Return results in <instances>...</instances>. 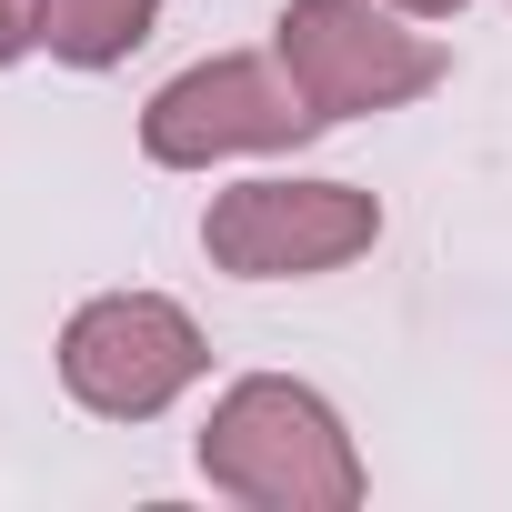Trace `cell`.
I'll use <instances>...</instances> for the list:
<instances>
[{"label": "cell", "instance_id": "1", "mask_svg": "<svg viewBox=\"0 0 512 512\" xmlns=\"http://www.w3.org/2000/svg\"><path fill=\"white\" fill-rule=\"evenodd\" d=\"M201 482L262 512H352L362 502V452L342 432V412L312 382L251 372L211 402L201 422Z\"/></svg>", "mask_w": 512, "mask_h": 512}, {"label": "cell", "instance_id": "2", "mask_svg": "<svg viewBox=\"0 0 512 512\" xmlns=\"http://www.w3.org/2000/svg\"><path fill=\"white\" fill-rule=\"evenodd\" d=\"M382 241V201L352 181H241L201 211V251L231 282H312Z\"/></svg>", "mask_w": 512, "mask_h": 512}, {"label": "cell", "instance_id": "3", "mask_svg": "<svg viewBox=\"0 0 512 512\" xmlns=\"http://www.w3.org/2000/svg\"><path fill=\"white\" fill-rule=\"evenodd\" d=\"M201 362H211L201 322H191L181 302H161V292H101V302H81V312L61 322V382H71V402L101 412V422H151V412H171V402L201 382Z\"/></svg>", "mask_w": 512, "mask_h": 512}, {"label": "cell", "instance_id": "4", "mask_svg": "<svg viewBox=\"0 0 512 512\" xmlns=\"http://www.w3.org/2000/svg\"><path fill=\"white\" fill-rule=\"evenodd\" d=\"M272 51L292 71V91L322 111V121H352V111H402L422 101L452 61L442 41L382 21L372 0H292V11L272 21Z\"/></svg>", "mask_w": 512, "mask_h": 512}, {"label": "cell", "instance_id": "5", "mask_svg": "<svg viewBox=\"0 0 512 512\" xmlns=\"http://www.w3.org/2000/svg\"><path fill=\"white\" fill-rule=\"evenodd\" d=\"M312 131H322V111L272 61H201V71L161 81L151 111H141V151L161 171H201L221 151H292Z\"/></svg>", "mask_w": 512, "mask_h": 512}, {"label": "cell", "instance_id": "6", "mask_svg": "<svg viewBox=\"0 0 512 512\" xmlns=\"http://www.w3.org/2000/svg\"><path fill=\"white\" fill-rule=\"evenodd\" d=\"M161 0H41V51L71 61V71H111L151 41Z\"/></svg>", "mask_w": 512, "mask_h": 512}, {"label": "cell", "instance_id": "7", "mask_svg": "<svg viewBox=\"0 0 512 512\" xmlns=\"http://www.w3.org/2000/svg\"><path fill=\"white\" fill-rule=\"evenodd\" d=\"M41 41V0H0V61H21Z\"/></svg>", "mask_w": 512, "mask_h": 512}, {"label": "cell", "instance_id": "8", "mask_svg": "<svg viewBox=\"0 0 512 512\" xmlns=\"http://www.w3.org/2000/svg\"><path fill=\"white\" fill-rule=\"evenodd\" d=\"M402 11H422V21H442V11H462V0H402Z\"/></svg>", "mask_w": 512, "mask_h": 512}]
</instances>
